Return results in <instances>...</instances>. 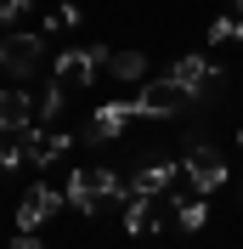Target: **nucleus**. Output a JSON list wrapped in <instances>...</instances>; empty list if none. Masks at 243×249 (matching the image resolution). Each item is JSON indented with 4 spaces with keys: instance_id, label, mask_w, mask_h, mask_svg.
<instances>
[{
    "instance_id": "f257e3e1",
    "label": "nucleus",
    "mask_w": 243,
    "mask_h": 249,
    "mask_svg": "<svg viewBox=\"0 0 243 249\" xmlns=\"http://www.w3.org/2000/svg\"><path fill=\"white\" fill-rule=\"evenodd\" d=\"M113 198H130V181H119L107 164H85V170L68 176V204L79 215H102Z\"/></svg>"
},
{
    "instance_id": "f03ea898",
    "label": "nucleus",
    "mask_w": 243,
    "mask_h": 249,
    "mask_svg": "<svg viewBox=\"0 0 243 249\" xmlns=\"http://www.w3.org/2000/svg\"><path fill=\"white\" fill-rule=\"evenodd\" d=\"M198 96L187 91L175 74H164V79H147L141 85V96H136V108H141V119H175V113H187Z\"/></svg>"
},
{
    "instance_id": "7ed1b4c3",
    "label": "nucleus",
    "mask_w": 243,
    "mask_h": 249,
    "mask_svg": "<svg viewBox=\"0 0 243 249\" xmlns=\"http://www.w3.org/2000/svg\"><path fill=\"white\" fill-rule=\"evenodd\" d=\"M187 181H192V193H221L226 187V159H221V147L215 142H187V159H181Z\"/></svg>"
},
{
    "instance_id": "20e7f679",
    "label": "nucleus",
    "mask_w": 243,
    "mask_h": 249,
    "mask_svg": "<svg viewBox=\"0 0 243 249\" xmlns=\"http://www.w3.org/2000/svg\"><path fill=\"white\" fill-rule=\"evenodd\" d=\"M102 68H107V51H102V46H74V51H62V57H57L51 79H57L62 91H85V85H96Z\"/></svg>"
},
{
    "instance_id": "39448f33",
    "label": "nucleus",
    "mask_w": 243,
    "mask_h": 249,
    "mask_svg": "<svg viewBox=\"0 0 243 249\" xmlns=\"http://www.w3.org/2000/svg\"><path fill=\"white\" fill-rule=\"evenodd\" d=\"M40 57H46V40L40 34H6L0 40V74L12 79V85H23V79H34V68H40Z\"/></svg>"
},
{
    "instance_id": "423d86ee",
    "label": "nucleus",
    "mask_w": 243,
    "mask_h": 249,
    "mask_svg": "<svg viewBox=\"0 0 243 249\" xmlns=\"http://www.w3.org/2000/svg\"><path fill=\"white\" fill-rule=\"evenodd\" d=\"M62 198H68V193H57V187H46V181H34L29 193H23V204H17V232H40V227L62 210Z\"/></svg>"
},
{
    "instance_id": "0eeeda50",
    "label": "nucleus",
    "mask_w": 243,
    "mask_h": 249,
    "mask_svg": "<svg viewBox=\"0 0 243 249\" xmlns=\"http://www.w3.org/2000/svg\"><path fill=\"white\" fill-rule=\"evenodd\" d=\"M130 119H141L136 102H107V108H96V119L85 124V142H91V147H107V142H119L124 130H130Z\"/></svg>"
},
{
    "instance_id": "6e6552de",
    "label": "nucleus",
    "mask_w": 243,
    "mask_h": 249,
    "mask_svg": "<svg viewBox=\"0 0 243 249\" xmlns=\"http://www.w3.org/2000/svg\"><path fill=\"white\" fill-rule=\"evenodd\" d=\"M34 119H40V102H34L23 85H6V91H0V130H6V136H23Z\"/></svg>"
},
{
    "instance_id": "1a4fd4ad",
    "label": "nucleus",
    "mask_w": 243,
    "mask_h": 249,
    "mask_svg": "<svg viewBox=\"0 0 243 249\" xmlns=\"http://www.w3.org/2000/svg\"><path fill=\"white\" fill-rule=\"evenodd\" d=\"M23 147H29V159H34V164H57V159L68 153L74 142H68V136H57V130H40V124H29V130H23Z\"/></svg>"
},
{
    "instance_id": "9d476101",
    "label": "nucleus",
    "mask_w": 243,
    "mask_h": 249,
    "mask_svg": "<svg viewBox=\"0 0 243 249\" xmlns=\"http://www.w3.org/2000/svg\"><path fill=\"white\" fill-rule=\"evenodd\" d=\"M175 176H181V164H141L136 176H130V193H147V198H158V193H170L175 187Z\"/></svg>"
},
{
    "instance_id": "9b49d317",
    "label": "nucleus",
    "mask_w": 243,
    "mask_h": 249,
    "mask_svg": "<svg viewBox=\"0 0 243 249\" xmlns=\"http://www.w3.org/2000/svg\"><path fill=\"white\" fill-rule=\"evenodd\" d=\"M124 232L130 238H158V215H153L147 193H130V198H124Z\"/></svg>"
},
{
    "instance_id": "f8f14e48",
    "label": "nucleus",
    "mask_w": 243,
    "mask_h": 249,
    "mask_svg": "<svg viewBox=\"0 0 243 249\" xmlns=\"http://www.w3.org/2000/svg\"><path fill=\"white\" fill-rule=\"evenodd\" d=\"M170 198H175V221H181V232H204V227H209V204H204V193H198V198L170 193Z\"/></svg>"
},
{
    "instance_id": "ddd939ff",
    "label": "nucleus",
    "mask_w": 243,
    "mask_h": 249,
    "mask_svg": "<svg viewBox=\"0 0 243 249\" xmlns=\"http://www.w3.org/2000/svg\"><path fill=\"white\" fill-rule=\"evenodd\" d=\"M209 68H215V62L209 57H198V51H192V57H175V68H170V74H175V79H181V85H187V91H204V79H209Z\"/></svg>"
},
{
    "instance_id": "4468645a",
    "label": "nucleus",
    "mask_w": 243,
    "mask_h": 249,
    "mask_svg": "<svg viewBox=\"0 0 243 249\" xmlns=\"http://www.w3.org/2000/svg\"><path fill=\"white\" fill-rule=\"evenodd\" d=\"M107 74L124 79V85H136V79H147V57H141V51H113V57H107Z\"/></svg>"
},
{
    "instance_id": "2eb2a0df",
    "label": "nucleus",
    "mask_w": 243,
    "mask_h": 249,
    "mask_svg": "<svg viewBox=\"0 0 243 249\" xmlns=\"http://www.w3.org/2000/svg\"><path fill=\"white\" fill-rule=\"evenodd\" d=\"M238 40H243V17H238V12H226V17H215V23H209V46H215V51H221V46H238Z\"/></svg>"
},
{
    "instance_id": "dca6fc26",
    "label": "nucleus",
    "mask_w": 243,
    "mask_h": 249,
    "mask_svg": "<svg viewBox=\"0 0 243 249\" xmlns=\"http://www.w3.org/2000/svg\"><path fill=\"white\" fill-rule=\"evenodd\" d=\"M226 68H209V79H204V91H198V102H204V108H209V102H221V96H226Z\"/></svg>"
},
{
    "instance_id": "f3484780",
    "label": "nucleus",
    "mask_w": 243,
    "mask_h": 249,
    "mask_svg": "<svg viewBox=\"0 0 243 249\" xmlns=\"http://www.w3.org/2000/svg\"><path fill=\"white\" fill-rule=\"evenodd\" d=\"M17 159H29V147H23V136H6V130H0V170H12Z\"/></svg>"
},
{
    "instance_id": "a211bd4d",
    "label": "nucleus",
    "mask_w": 243,
    "mask_h": 249,
    "mask_svg": "<svg viewBox=\"0 0 243 249\" xmlns=\"http://www.w3.org/2000/svg\"><path fill=\"white\" fill-rule=\"evenodd\" d=\"M74 23H79V6H68V0H62L57 12H46V29H51V34H62V29H74Z\"/></svg>"
},
{
    "instance_id": "6ab92c4d",
    "label": "nucleus",
    "mask_w": 243,
    "mask_h": 249,
    "mask_svg": "<svg viewBox=\"0 0 243 249\" xmlns=\"http://www.w3.org/2000/svg\"><path fill=\"white\" fill-rule=\"evenodd\" d=\"M57 113H62V85L51 79V91L40 96V119H57Z\"/></svg>"
},
{
    "instance_id": "aec40b11",
    "label": "nucleus",
    "mask_w": 243,
    "mask_h": 249,
    "mask_svg": "<svg viewBox=\"0 0 243 249\" xmlns=\"http://www.w3.org/2000/svg\"><path fill=\"white\" fill-rule=\"evenodd\" d=\"M23 12H29V0H0V29H12Z\"/></svg>"
},
{
    "instance_id": "412c9836",
    "label": "nucleus",
    "mask_w": 243,
    "mask_h": 249,
    "mask_svg": "<svg viewBox=\"0 0 243 249\" xmlns=\"http://www.w3.org/2000/svg\"><path fill=\"white\" fill-rule=\"evenodd\" d=\"M12 249H40V238H34V232H17V238H12Z\"/></svg>"
},
{
    "instance_id": "4be33fe9",
    "label": "nucleus",
    "mask_w": 243,
    "mask_h": 249,
    "mask_svg": "<svg viewBox=\"0 0 243 249\" xmlns=\"http://www.w3.org/2000/svg\"><path fill=\"white\" fill-rule=\"evenodd\" d=\"M226 12H238V17H243V0H232V6H226Z\"/></svg>"
},
{
    "instance_id": "5701e85b",
    "label": "nucleus",
    "mask_w": 243,
    "mask_h": 249,
    "mask_svg": "<svg viewBox=\"0 0 243 249\" xmlns=\"http://www.w3.org/2000/svg\"><path fill=\"white\" fill-rule=\"evenodd\" d=\"M238 142H243V130H238Z\"/></svg>"
}]
</instances>
